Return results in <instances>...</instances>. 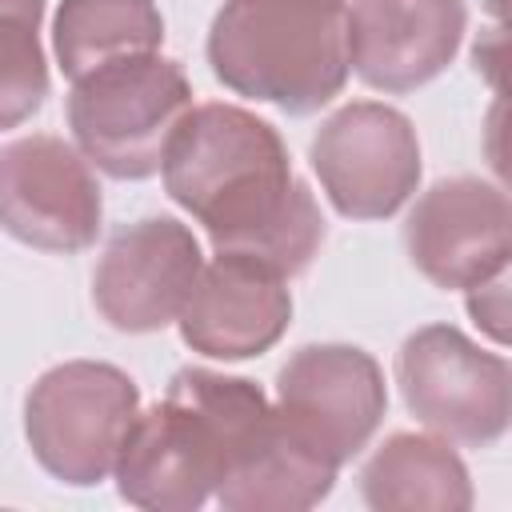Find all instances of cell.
Returning a JSON list of instances; mask_svg holds the SVG:
<instances>
[{"instance_id": "6da1fadb", "label": "cell", "mask_w": 512, "mask_h": 512, "mask_svg": "<svg viewBox=\"0 0 512 512\" xmlns=\"http://www.w3.org/2000/svg\"><path fill=\"white\" fill-rule=\"evenodd\" d=\"M168 196L208 232L216 252L248 256L284 280L324 244V216L292 172L280 132L240 104H196L168 136Z\"/></svg>"}, {"instance_id": "7a4b0ae2", "label": "cell", "mask_w": 512, "mask_h": 512, "mask_svg": "<svg viewBox=\"0 0 512 512\" xmlns=\"http://www.w3.org/2000/svg\"><path fill=\"white\" fill-rule=\"evenodd\" d=\"M276 432V408L252 380L180 368L168 392L136 412L112 468L116 492L144 512H196Z\"/></svg>"}, {"instance_id": "3957f363", "label": "cell", "mask_w": 512, "mask_h": 512, "mask_svg": "<svg viewBox=\"0 0 512 512\" xmlns=\"http://www.w3.org/2000/svg\"><path fill=\"white\" fill-rule=\"evenodd\" d=\"M348 0H224L208 28L212 76L248 100L308 116L348 84Z\"/></svg>"}, {"instance_id": "277c9868", "label": "cell", "mask_w": 512, "mask_h": 512, "mask_svg": "<svg viewBox=\"0 0 512 512\" xmlns=\"http://www.w3.org/2000/svg\"><path fill=\"white\" fill-rule=\"evenodd\" d=\"M192 108V84L168 56L108 60L68 92V128L88 164L112 180H148L160 172L168 136Z\"/></svg>"}, {"instance_id": "5b68a950", "label": "cell", "mask_w": 512, "mask_h": 512, "mask_svg": "<svg viewBox=\"0 0 512 512\" xmlns=\"http://www.w3.org/2000/svg\"><path fill=\"white\" fill-rule=\"evenodd\" d=\"M140 412L136 380L104 360H64L24 396V436L48 476L92 488L116 468L120 444Z\"/></svg>"}, {"instance_id": "8992f818", "label": "cell", "mask_w": 512, "mask_h": 512, "mask_svg": "<svg viewBox=\"0 0 512 512\" xmlns=\"http://www.w3.org/2000/svg\"><path fill=\"white\" fill-rule=\"evenodd\" d=\"M396 384L408 412L464 448H488L508 432L512 368L456 324H424L396 352Z\"/></svg>"}, {"instance_id": "52a82bcc", "label": "cell", "mask_w": 512, "mask_h": 512, "mask_svg": "<svg viewBox=\"0 0 512 512\" xmlns=\"http://www.w3.org/2000/svg\"><path fill=\"white\" fill-rule=\"evenodd\" d=\"M276 416L292 444L344 468L376 436L388 388L380 364L356 344H304L276 372Z\"/></svg>"}, {"instance_id": "ba28073f", "label": "cell", "mask_w": 512, "mask_h": 512, "mask_svg": "<svg viewBox=\"0 0 512 512\" xmlns=\"http://www.w3.org/2000/svg\"><path fill=\"white\" fill-rule=\"evenodd\" d=\"M324 196L348 220H388L420 184V140L400 108L352 100L308 144Z\"/></svg>"}, {"instance_id": "9c48e42d", "label": "cell", "mask_w": 512, "mask_h": 512, "mask_svg": "<svg viewBox=\"0 0 512 512\" xmlns=\"http://www.w3.org/2000/svg\"><path fill=\"white\" fill-rule=\"evenodd\" d=\"M100 220V184L80 148L48 132L0 148V228L12 240L72 256L96 244Z\"/></svg>"}, {"instance_id": "30bf717a", "label": "cell", "mask_w": 512, "mask_h": 512, "mask_svg": "<svg viewBox=\"0 0 512 512\" xmlns=\"http://www.w3.org/2000/svg\"><path fill=\"white\" fill-rule=\"evenodd\" d=\"M412 268L436 288H484L512 256L508 196L480 176L436 180L404 220Z\"/></svg>"}, {"instance_id": "8fae6325", "label": "cell", "mask_w": 512, "mask_h": 512, "mask_svg": "<svg viewBox=\"0 0 512 512\" xmlns=\"http://www.w3.org/2000/svg\"><path fill=\"white\" fill-rule=\"evenodd\" d=\"M204 268L200 240L172 216H144L120 228L92 272V304L116 332L168 328Z\"/></svg>"}, {"instance_id": "7c38bea8", "label": "cell", "mask_w": 512, "mask_h": 512, "mask_svg": "<svg viewBox=\"0 0 512 512\" xmlns=\"http://www.w3.org/2000/svg\"><path fill=\"white\" fill-rule=\"evenodd\" d=\"M464 28V0H352L348 68L376 92H412L452 64Z\"/></svg>"}, {"instance_id": "4fadbf2b", "label": "cell", "mask_w": 512, "mask_h": 512, "mask_svg": "<svg viewBox=\"0 0 512 512\" xmlns=\"http://www.w3.org/2000/svg\"><path fill=\"white\" fill-rule=\"evenodd\" d=\"M180 340L212 360H248L268 352L292 320V292L280 272L216 252L208 268H200L184 308H180Z\"/></svg>"}, {"instance_id": "5bb4252c", "label": "cell", "mask_w": 512, "mask_h": 512, "mask_svg": "<svg viewBox=\"0 0 512 512\" xmlns=\"http://www.w3.org/2000/svg\"><path fill=\"white\" fill-rule=\"evenodd\" d=\"M364 504L376 512H468L476 492L448 440L392 432L360 472Z\"/></svg>"}, {"instance_id": "9a60e30c", "label": "cell", "mask_w": 512, "mask_h": 512, "mask_svg": "<svg viewBox=\"0 0 512 512\" xmlns=\"http://www.w3.org/2000/svg\"><path fill=\"white\" fill-rule=\"evenodd\" d=\"M164 44V16L156 0H60L52 20V52L68 80Z\"/></svg>"}, {"instance_id": "2e32d148", "label": "cell", "mask_w": 512, "mask_h": 512, "mask_svg": "<svg viewBox=\"0 0 512 512\" xmlns=\"http://www.w3.org/2000/svg\"><path fill=\"white\" fill-rule=\"evenodd\" d=\"M48 0H0V132L40 112L48 96V60L40 20Z\"/></svg>"}]
</instances>
